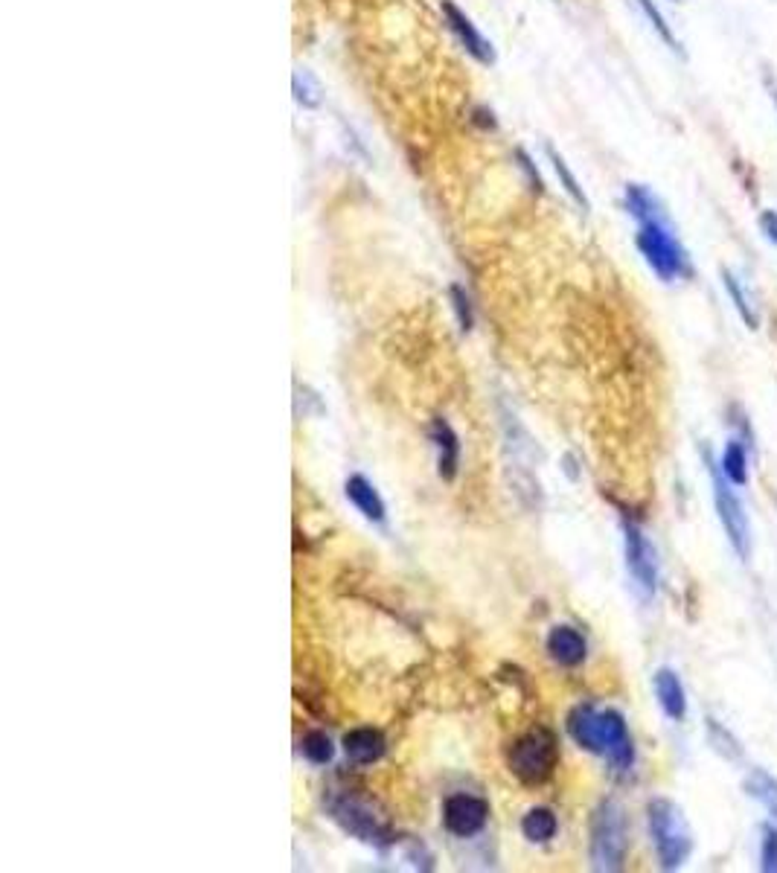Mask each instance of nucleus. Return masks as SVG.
<instances>
[{
    "mask_svg": "<svg viewBox=\"0 0 777 873\" xmlns=\"http://www.w3.org/2000/svg\"><path fill=\"white\" fill-rule=\"evenodd\" d=\"M344 492H346V498H350V504L362 512L367 521L382 524L387 519V507L382 501V495L376 492V487H373L364 475H350V478H346Z\"/></svg>",
    "mask_w": 777,
    "mask_h": 873,
    "instance_id": "obj_13",
    "label": "nucleus"
},
{
    "mask_svg": "<svg viewBox=\"0 0 777 873\" xmlns=\"http://www.w3.org/2000/svg\"><path fill=\"white\" fill-rule=\"evenodd\" d=\"M626 207H629V213H632L637 221H646V218L661 216V207H658L656 199H652V192H646L644 187H637V184H629V187H626Z\"/></svg>",
    "mask_w": 777,
    "mask_h": 873,
    "instance_id": "obj_20",
    "label": "nucleus"
},
{
    "mask_svg": "<svg viewBox=\"0 0 777 873\" xmlns=\"http://www.w3.org/2000/svg\"><path fill=\"white\" fill-rule=\"evenodd\" d=\"M548 151V158H550V163H553V172H557V178H559V181H562V187H565V192H568V196H571L579 207H582V210H588V199H586V192H582V187L577 184V178H574V172L571 170H568V163H565V158L559 155V151L557 149H553V146H548L545 149Z\"/></svg>",
    "mask_w": 777,
    "mask_h": 873,
    "instance_id": "obj_18",
    "label": "nucleus"
},
{
    "mask_svg": "<svg viewBox=\"0 0 777 873\" xmlns=\"http://www.w3.org/2000/svg\"><path fill=\"white\" fill-rule=\"evenodd\" d=\"M490 819V803L478 795L457 792L442 800V827L454 839H471L478 836Z\"/></svg>",
    "mask_w": 777,
    "mask_h": 873,
    "instance_id": "obj_8",
    "label": "nucleus"
},
{
    "mask_svg": "<svg viewBox=\"0 0 777 873\" xmlns=\"http://www.w3.org/2000/svg\"><path fill=\"white\" fill-rule=\"evenodd\" d=\"M329 815L335 819L346 833L355 836L364 844H376V848H387L393 841L391 827H387L367 800L353 798V795H338L329 798Z\"/></svg>",
    "mask_w": 777,
    "mask_h": 873,
    "instance_id": "obj_6",
    "label": "nucleus"
},
{
    "mask_svg": "<svg viewBox=\"0 0 777 873\" xmlns=\"http://www.w3.org/2000/svg\"><path fill=\"white\" fill-rule=\"evenodd\" d=\"M637 247H641L649 268L656 271L661 280H675L678 274H690V262H687L685 247L678 245V239L670 233L664 216L641 221V230H637Z\"/></svg>",
    "mask_w": 777,
    "mask_h": 873,
    "instance_id": "obj_5",
    "label": "nucleus"
},
{
    "mask_svg": "<svg viewBox=\"0 0 777 873\" xmlns=\"http://www.w3.org/2000/svg\"><path fill=\"white\" fill-rule=\"evenodd\" d=\"M626 858V819L615 800H603L591 819L594 870H620Z\"/></svg>",
    "mask_w": 777,
    "mask_h": 873,
    "instance_id": "obj_4",
    "label": "nucleus"
},
{
    "mask_svg": "<svg viewBox=\"0 0 777 873\" xmlns=\"http://www.w3.org/2000/svg\"><path fill=\"white\" fill-rule=\"evenodd\" d=\"M384 748H387V742L382 737V731H376V728H353L344 737V752L358 766H370V763H376V760H382Z\"/></svg>",
    "mask_w": 777,
    "mask_h": 873,
    "instance_id": "obj_14",
    "label": "nucleus"
},
{
    "mask_svg": "<svg viewBox=\"0 0 777 873\" xmlns=\"http://www.w3.org/2000/svg\"><path fill=\"white\" fill-rule=\"evenodd\" d=\"M656 696L661 702L664 713L675 723H682L687 713V699H685V687L678 682V675L673 670H658L656 673Z\"/></svg>",
    "mask_w": 777,
    "mask_h": 873,
    "instance_id": "obj_15",
    "label": "nucleus"
},
{
    "mask_svg": "<svg viewBox=\"0 0 777 873\" xmlns=\"http://www.w3.org/2000/svg\"><path fill=\"white\" fill-rule=\"evenodd\" d=\"M623 538H626V565L629 574L635 579V586L641 588L646 597L656 591L658 582V562H656V550H652L649 538L641 533V528L632 521L623 524Z\"/></svg>",
    "mask_w": 777,
    "mask_h": 873,
    "instance_id": "obj_9",
    "label": "nucleus"
},
{
    "mask_svg": "<svg viewBox=\"0 0 777 873\" xmlns=\"http://www.w3.org/2000/svg\"><path fill=\"white\" fill-rule=\"evenodd\" d=\"M772 96H774V102H777V88H772Z\"/></svg>",
    "mask_w": 777,
    "mask_h": 873,
    "instance_id": "obj_28",
    "label": "nucleus"
},
{
    "mask_svg": "<svg viewBox=\"0 0 777 873\" xmlns=\"http://www.w3.org/2000/svg\"><path fill=\"white\" fill-rule=\"evenodd\" d=\"M568 733L579 748L594 754H603L617 771H626L635 760L632 737L626 719L617 711H597L591 704H579L568 716Z\"/></svg>",
    "mask_w": 777,
    "mask_h": 873,
    "instance_id": "obj_1",
    "label": "nucleus"
},
{
    "mask_svg": "<svg viewBox=\"0 0 777 873\" xmlns=\"http://www.w3.org/2000/svg\"><path fill=\"white\" fill-rule=\"evenodd\" d=\"M510 771L524 783L548 781L559 763V742L548 728H530L510 748Z\"/></svg>",
    "mask_w": 777,
    "mask_h": 873,
    "instance_id": "obj_2",
    "label": "nucleus"
},
{
    "mask_svg": "<svg viewBox=\"0 0 777 873\" xmlns=\"http://www.w3.org/2000/svg\"><path fill=\"white\" fill-rule=\"evenodd\" d=\"M723 280H725L728 295L733 297V306H737L740 317H743V321H745L748 326H752V329H757V315H754V309H752V306H748V300H745V295H743V288H740V283H737V276L728 274V271H723Z\"/></svg>",
    "mask_w": 777,
    "mask_h": 873,
    "instance_id": "obj_23",
    "label": "nucleus"
},
{
    "mask_svg": "<svg viewBox=\"0 0 777 873\" xmlns=\"http://www.w3.org/2000/svg\"><path fill=\"white\" fill-rule=\"evenodd\" d=\"M449 297H452V306H454L457 321H461V329H471V324H475V315H471V300H469V295H466L461 286H452V288H449Z\"/></svg>",
    "mask_w": 777,
    "mask_h": 873,
    "instance_id": "obj_24",
    "label": "nucleus"
},
{
    "mask_svg": "<svg viewBox=\"0 0 777 873\" xmlns=\"http://www.w3.org/2000/svg\"><path fill=\"white\" fill-rule=\"evenodd\" d=\"M557 829H559L557 815H553V810H548V807H533L521 819V833H524L527 841H533V844L550 841L553 836H557Z\"/></svg>",
    "mask_w": 777,
    "mask_h": 873,
    "instance_id": "obj_16",
    "label": "nucleus"
},
{
    "mask_svg": "<svg viewBox=\"0 0 777 873\" xmlns=\"http://www.w3.org/2000/svg\"><path fill=\"white\" fill-rule=\"evenodd\" d=\"M291 88H295L297 105H303V108H317V105H321V85H317L312 73L297 71L295 79H291Z\"/></svg>",
    "mask_w": 777,
    "mask_h": 873,
    "instance_id": "obj_22",
    "label": "nucleus"
},
{
    "mask_svg": "<svg viewBox=\"0 0 777 873\" xmlns=\"http://www.w3.org/2000/svg\"><path fill=\"white\" fill-rule=\"evenodd\" d=\"M760 858H762V870H777V829H772V827H766V829H762V853H760Z\"/></svg>",
    "mask_w": 777,
    "mask_h": 873,
    "instance_id": "obj_26",
    "label": "nucleus"
},
{
    "mask_svg": "<svg viewBox=\"0 0 777 873\" xmlns=\"http://www.w3.org/2000/svg\"><path fill=\"white\" fill-rule=\"evenodd\" d=\"M440 12H442V21H446V26L454 33V38L461 41L463 50L471 55V59H475L478 64H495L492 44L478 33V26L469 21V15L454 4V0H442Z\"/></svg>",
    "mask_w": 777,
    "mask_h": 873,
    "instance_id": "obj_10",
    "label": "nucleus"
},
{
    "mask_svg": "<svg viewBox=\"0 0 777 873\" xmlns=\"http://www.w3.org/2000/svg\"><path fill=\"white\" fill-rule=\"evenodd\" d=\"M719 469H723V475L728 478V483H737V487H743V483L748 480V461H745V449L740 446V442H728L725 451H723V463H719Z\"/></svg>",
    "mask_w": 777,
    "mask_h": 873,
    "instance_id": "obj_17",
    "label": "nucleus"
},
{
    "mask_svg": "<svg viewBox=\"0 0 777 873\" xmlns=\"http://www.w3.org/2000/svg\"><path fill=\"white\" fill-rule=\"evenodd\" d=\"M760 228L772 242H777V213H762L760 216Z\"/></svg>",
    "mask_w": 777,
    "mask_h": 873,
    "instance_id": "obj_27",
    "label": "nucleus"
},
{
    "mask_svg": "<svg viewBox=\"0 0 777 873\" xmlns=\"http://www.w3.org/2000/svg\"><path fill=\"white\" fill-rule=\"evenodd\" d=\"M649 833L664 870H675L690 856V833L682 819V810L667 798H656L649 803Z\"/></svg>",
    "mask_w": 777,
    "mask_h": 873,
    "instance_id": "obj_3",
    "label": "nucleus"
},
{
    "mask_svg": "<svg viewBox=\"0 0 777 873\" xmlns=\"http://www.w3.org/2000/svg\"><path fill=\"white\" fill-rule=\"evenodd\" d=\"M711 475H714V501H716V512H719V521H723V528L731 538L733 550L740 553L745 559L748 557V548H752V536H748V519H745V509L740 504V498L728 490V478L723 475V469L711 466Z\"/></svg>",
    "mask_w": 777,
    "mask_h": 873,
    "instance_id": "obj_7",
    "label": "nucleus"
},
{
    "mask_svg": "<svg viewBox=\"0 0 777 873\" xmlns=\"http://www.w3.org/2000/svg\"><path fill=\"white\" fill-rule=\"evenodd\" d=\"M548 653L550 658L562 664V667H577L586 661V637H582L574 626H553L548 635Z\"/></svg>",
    "mask_w": 777,
    "mask_h": 873,
    "instance_id": "obj_12",
    "label": "nucleus"
},
{
    "mask_svg": "<svg viewBox=\"0 0 777 873\" xmlns=\"http://www.w3.org/2000/svg\"><path fill=\"white\" fill-rule=\"evenodd\" d=\"M332 754H335V745H332V740L324 731H309L306 737H303V757H306L309 763L324 766L332 760Z\"/></svg>",
    "mask_w": 777,
    "mask_h": 873,
    "instance_id": "obj_21",
    "label": "nucleus"
},
{
    "mask_svg": "<svg viewBox=\"0 0 777 873\" xmlns=\"http://www.w3.org/2000/svg\"><path fill=\"white\" fill-rule=\"evenodd\" d=\"M432 442L437 449V472L442 480H454L457 466H461V440L446 420L432 422Z\"/></svg>",
    "mask_w": 777,
    "mask_h": 873,
    "instance_id": "obj_11",
    "label": "nucleus"
},
{
    "mask_svg": "<svg viewBox=\"0 0 777 873\" xmlns=\"http://www.w3.org/2000/svg\"><path fill=\"white\" fill-rule=\"evenodd\" d=\"M635 4L644 9V15L652 21V26H656V30H658V35H661L664 41H667V44L678 53V41H675V35L670 33V26H667V21H664L661 12H658L656 6H652V0H635Z\"/></svg>",
    "mask_w": 777,
    "mask_h": 873,
    "instance_id": "obj_25",
    "label": "nucleus"
},
{
    "mask_svg": "<svg viewBox=\"0 0 777 873\" xmlns=\"http://www.w3.org/2000/svg\"><path fill=\"white\" fill-rule=\"evenodd\" d=\"M745 786H748V792H752L762 803V807H766L772 815H777V781L772 778V774H766L762 769H754Z\"/></svg>",
    "mask_w": 777,
    "mask_h": 873,
    "instance_id": "obj_19",
    "label": "nucleus"
}]
</instances>
